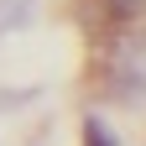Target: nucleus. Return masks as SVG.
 Wrapping results in <instances>:
<instances>
[{"label": "nucleus", "instance_id": "obj_1", "mask_svg": "<svg viewBox=\"0 0 146 146\" xmlns=\"http://www.w3.org/2000/svg\"><path fill=\"white\" fill-rule=\"evenodd\" d=\"M99 89L104 99L146 115V26L120 21L99 47Z\"/></svg>", "mask_w": 146, "mask_h": 146}, {"label": "nucleus", "instance_id": "obj_2", "mask_svg": "<svg viewBox=\"0 0 146 146\" xmlns=\"http://www.w3.org/2000/svg\"><path fill=\"white\" fill-rule=\"evenodd\" d=\"M78 146H125V136L99 115V110H89V115L78 120Z\"/></svg>", "mask_w": 146, "mask_h": 146}, {"label": "nucleus", "instance_id": "obj_3", "mask_svg": "<svg viewBox=\"0 0 146 146\" xmlns=\"http://www.w3.org/2000/svg\"><path fill=\"white\" fill-rule=\"evenodd\" d=\"M36 5L42 0H0V36H16L36 21Z\"/></svg>", "mask_w": 146, "mask_h": 146}, {"label": "nucleus", "instance_id": "obj_4", "mask_svg": "<svg viewBox=\"0 0 146 146\" xmlns=\"http://www.w3.org/2000/svg\"><path fill=\"white\" fill-rule=\"evenodd\" d=\"M94 5L104 11V21H141V16H146V0H94Z\"/></svg>", "mask_w": 146, "mask_h": 146}]
</instances>
